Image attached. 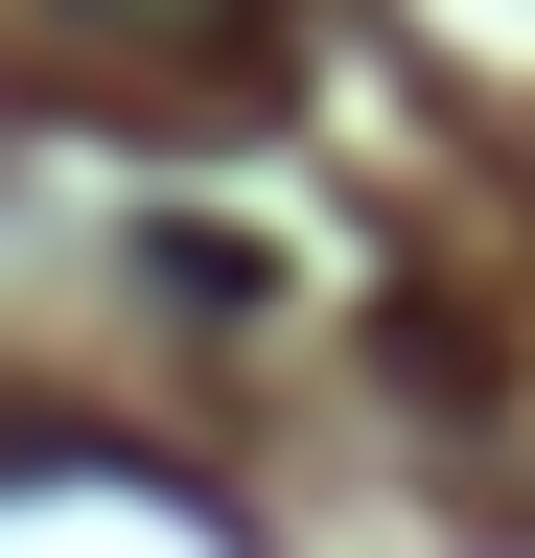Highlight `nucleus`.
Instances as JSON below:
<instances>
[{
	"label": "nucleus",
	"instance_id": "f257e3e1",
	"mask_svg": "<svg viewBox=\"0 0 535 558\" xmlns=\"http://www.w3.org/2000/svg\"><path fill=\"white\" fill-rule=\"evenodd\" d=\"M71 24H117V47H233L256 0H71Z\"/></svg>",
	"mask_w": 535,
	"mask_h": 558
},
{
	"label": "nucleus",
	"instance_id": "f03ea898",
	"mask_svg": "<svg viewBox=\"0 0 535 558\" xmlns=\"http://www.w3.org/2000/svg\"><path fill=\"white\" fill-rule=\"evenodd\" d=\"M47 465H94V442H71V418H24V396H0V488H47Z\"/></svg>",
	"mask_w": 535,
	"mask_h": 558
}]
</instances>
